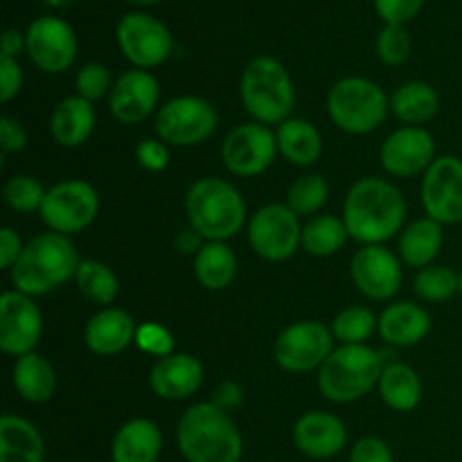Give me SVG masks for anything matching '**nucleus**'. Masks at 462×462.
Segmentation results:
<instances>
[{
    "mask_svg": "<svg viewBox=\"0 0 462 462\" xmlns=\"http://www.w3.org/2000/svg\"><path fill=\"white\" fill-rule=\"evenodd\" d=\"M415 293L427 302H445L460 291V273L449 266L431 264L420 269L415 275Z\"/></svg>",
    "mask_w": 462,
    "mask_h": 462,
    "instance_id": "36",
    "label": "nucleus"
},
{
    "mask_svg": "<svg viewBox=\"0 0 462 462\" xmlns=\"http://www.w3.org/2000/svg\"><path fill=\"white\" fill-rule=\"evenodd\" d=\"M422 206L438 224L462 221V158L440 156L424 171Z\"/></svg>",
    "mask_w": 462,
    "mask_h": 462,
    "instance_id": "15",
    "label": "nucleus"
},
{
    "mask_svg": "<svg viewBox=\"0 0 462 462\" xmlns=\"http://www.w3.org/2000/svg\"><path fill=\"white\" fill-rule=\"evenodd\" d=\"M411 54V36L404 25H386L377 36V57L386 66H400Z\"/></svg>",
    "mask_w": 462,
    "mask_h": 462,
    "instance_id": "39",
    "label": "nucleus"
},
{
    "mask_svg": "<svg viewBox=\"0 0 462 462\" xmlns=\"http://www.w3.org/2000/svg\"><path fill=\"white\" fill-rule=\"evenodd\" d=\"M215 106L208 99L183 95L162 104L156 113L158 140L174 147H194L201 144L215 134L217 129Z\"/></svg>",
    "mask_w": 462,
    "mask_h": 462,
    "instance_id": "8",
    "label": "nucleus"
},
{
    "mask_svg": "<svg viewBox=\"0 0 462 462\" xmlns=\"http://www.w3.org/2000/svg\"><path fill=\"white\" fill-rule=\"evenodd\" d=\"M43 334V316L32 296L21 291H5L0 298V350L5 355L23 356L34 352Z\"/></svg>",
    "mask_w": 462,
    "mask_h": 462,
    "instance_id": "16",
    "label": "nucleus"
},
{
    "mask_svg": "<svg viewBox=\"0 0 462 462\" xmlns=\"http://www.w3.org/2000/svg\"><path fill=\"white\" fill-rule=\"evenodd\" d=\"M377 328V316L361 305L346 307L332 320V334L337 341H341V346H364V341H368Z\"/></svg>",
    "mask_w": 462,
    "mask_h": 462,
    "instance_id": "35",
    "label": "nucleus"
},
{
    "mask_svg": "<svg viewBox=\"0 0 462 462\" xmlns=\"http://www.w3.org/2000/svg\"><path fill=\"white\" fill-rule=\"evenodd\" d=\"M334 334L319 320L293 323L275 338V364L293 374L319 370L334 352Z\"/></svg>",
    "mask_w": 462,
    "mask_h": 462,
    "instance_id": "10",
    "label": "nucleus"
},
{
    "mask_svg": "<svg viewBox=\"0 0 462 462\" xmlns=\"http://www.w3.org/2000/svg\"><path fill=\"white\" fill-rule=\"evenodd\" d=\"M45 442L39 429L18 415L0 418V462H43Z\"/></svg>",
    "mask_w": 462,
    "mask_h": 462,
    "instance_id": "26",
    "label": "nucleus"
},
{
    "mask_svg": "<svg viewBox=\"0 0 462 462\" xmlns=\"http://www.w3.org/2000/svg\"><path fill=\"white\" fill-rule=\"evenodd\" d=\"M194 275L208 291H224L237 275V257L226 242H206L194 255Z\"/></svg>",
    "mask_w": 462,
    "mask_h": 462,
    "instance_id": "29",
    "label": "nucleus"
},
{
    "mask_svg": "<svg viewBox=\"0 0 462 462\" xmlns=\"http://www.w3.org/2000/svg\"><path fill=\"white\" fill-rule=\"evenodd\" d=\"M379 156H382V165L388 174L397 176V179H411L433 165L436 140L427 129L402 126L383 140Z\"/></svg>",
    "mask_w": 462,
    "mask_h": 462,
    "instance_id": "18",
    "label": "nucleus"
},
{
    "mask_svg": "<svg viewBox=\"0 0 462 462\" xmlns=\"http://www.w3.org/2000/svg\"><path fill=\"white\" fill-rule=\"evenodd\" d=\"M135 161L140 167L149 171H162L170 165V152H167V144L162 140L147 138L140 140L138 147H135Z\"/></svg>",
    "mask_w": 462,
    "mask_h": 462,
    "instance_id": "43",
    "label": "nucleus"
},
{
    "mask_svg": "<svg viewBox=\"0 0 462 462\" xmlns=\"http://www.w3.org/2000/svg\"><path fill=\"white\" fill-rule=\"evenodd\" d=\"M135 346L147 355L158 356V359L174 355V337L170 334V329L162 328L161 323H153V320L140 325L138 332H135Z\"/></svg>",
    "mask_w": 462,
    "mask_h": 462,
    "instance_id": "41",
    "label": "nucleus"
},
{
    "mask_svg": "<svg viewBox=\"0 0 462 462\" xmlns=\"http://www.w3.org/2000/svg\"><path fill=\"white\" fill-rule=\"evenodd\" d=\"M162 451V433L156 422L135 418L122 424L113 438V462H158Z\"/></svg>",
    "mask_w": 462,
    "mask_h": 462,
    "instance_id": "24",
    "label": "nucleus"
},
{
    "mask_svg": "<svg viewBox=\"0 0 462 462\" xmlns=\"http://www.w3.org/2000/svg\"><path fill=\"white\" fill-rule=\"evenodd\" d=\"M424 0H374V9L386 25H404L422 9Z\"/></svg>",
    "mask_w": 462,
    "mask_h": 462,
    "instance_id": "42",
    "label": "nucleus"
},
{
    "mask_svg": "<svg viewBox=\"0 0 462 462\" xmlns=\"http://www.w3.org/2000/svg\"><path fill=\"white\" fill-rule=\"evenodd\" d=\"M117 45L140 70H149L170 59L174 39L162 21L144 12H131L117 23Z\"/></svg>",
    "mask_w": 462,
    "mask_h": 462,
    "instance_id": "11",
    "label": "nucleus"
},
{
    "mask_svg": "<svg viewBox=\"0 0 462 462\" xmlns=\"http://www.w3.org/2000/svg\"><path fill=\"white\" fill-rule=\"evenodd\" d=\"M442 224L433 219H418L400 235V257L409 266L415 269H424V266H431L433 260L440 255L442 251Z\"/></svg>",
    "mask_w": 462,
    "mask_h": 462,
    "instance_id": "30",
    "label": "nucleus"
},
{
    "mask_svg": "<svg viewBox=\"0 0 462 462\" xmlns=\"http://www.w3.org/2000/svg\"><path fill=\"white\" fill-rule=\"evenodd\" d=\"M129 5H135V7H144V5H153V3H161V0H126Z\"/></svg>",
    "mask_w": 462,
    "mask_h": 462,
    "instance_id": "52",
    "label": "nucleus"
},
{
    "mask_svg": "<svg viewBox=\"0 0 462 462\" xmlns=\"http://www.w3.org/2000/svg\"><path fill=\"white\" fill-rule=\"evenodd\" d=\"M350 462H393V451L382 438H361V440L352 447Z\"/></svg>",
    "mask_w": 462,
    "mask_h": 462,
    "instance_id": "44",
    "label": "nucleus"
},
{
    "mask_svg": "<svg viewBox=\"0 0 462 462\" xmlns=\"http://www.w3.org/2000/svg\"><path fill=\"white\" fill-rule=\"evenodd\" d=\"M12 379L18 395L30 404H43V402L52 400L54 391H57V373H54L52 364L36 352L18 356L12 370Z\"/></svg>",
    "mask_w": 462,
    "mask_h": 462,
    "instance_id": "27",
    "label": "nucleus"
},
{
    "mask_svg": "<svg viewBox=\"0 0 462 462\" xmlns=\"http://www.w3.org/2000/svg\"><path fill=\"white\" fill-rule=\"evenodd\" d=\"M23 86V70L16 59L0 57V99L5 104L12 102Z\"/></svg>",
    "mask_w": 462,
    "mask_h": 462,
    "instance_id": "45",
    "label": "nucleus"
},
{
    "mask_svg": "<svg viewBox=\"0 0 462 462\" xmlns=\"http://www.w3.org/2000/svg\"><path fill=\"white\" fill-rule=\"evenodd\" d=\"M275 153H278V138L269 126L260 122L235 126L221 144V161L226 170L239 179L264 174L275 161Z\"/></svg>",
    "mask_w": 462,
    "mask_h": 462,
    "instance_id": "12",
    "label": "nucleus"
},
{
    "mask_svg": "<svg viewBox=\"0 0 462 462\" xmlns=\"http://www.w3.org/2000/svg\"><path fill=\"white\" fill-rule=\"evenodd\" d=\"M293 442L307 458L328 460L341 454L347 442V429L337 415L311 411L293 424Z\"/></svg>",
    "mask_w": 462,
    "mask_h": 462,
    "instance_id": "20",
    "label": "nucleus"
},
{
    "mask_svg": "<svg viewBox=\"0 0 462 462\" xmlns=\"http://www.w3.org/2000/svg\"><path fill=\"white\" fill-rule=\"evenodd\" d=\"M379 395L397 413H409L422 402V382L418 373L406 364H391L379 379Z\"/></svg>",
    "mask_w": 462,
    "mask_h": 462,
    "instance_id": "31",
    "label": "nucleus"
},
{
    "mask_svg": "<svg viewBox=\"0 0 462 462\" xmlns=\"http://www.w3.org/2000/svg\"><path fill=\"white\" fill-rule=\"evenodd\" d=\"M79 262L70 237L52 230L39 235L25 244L21 257L9 271L14 291L25 296H45L75 278Z\"/></svg>",
    "mask_w": 462,
    "mask_h": 462,
    "instance_id": "3",
    "label": "nucleus"
},
{
    "mask_svg": "<svg viewBox=\"0 0 462 462\" xmlns=\"http://www.w3.org/2000/svg\"><path fill=\"white\" fill-rule=\"evenodd\" d=\"M406 219V201L400 189L383 179L356 180L346 197L343 224L347 235L364 246L395 237Z\"/></svg>",
    "mask_w": 462,
    "mask_h": 462,
    "instance_id": "1",
    "label": "nucleus"
},
{
    "mask_svg": "<svg viewBox=\"0 0 462 462\" xmlns=\"http://www.w3.org/2000/svg\"><path fill=\"white\" fill-rule=\"evenodd\" d=\"M347 228L343 219L334 215H316L302 226L300 246L314 257H329L347 242Z\"/></svg>",
    "mask_w": 462,
    "mask_h": 462,
    "instance_id": "33",
    "label": "nucleus"
},
{
    "mask_svg": "<svg viewBox=\"0 0 462 462\" xmlns=\"http://www.w3.org/2000/svg\"><path fill=\"white\" fill-rule=\"evenodd\" d=\"M95 129V108L84 97H66L50 116V134L54 143L66 149L81 147Z\"/></svg>",
    "mask_w": 462,
    "mask_h": 462,
    "instance_id": "25",
    "label": "nucleus"
},
{
    "mask_svg": "<svg viewBox=\"0 0 462 462\" xmlns=\"http://www.w3.org/2000/svg\"><path fill=\"white\" fill-rule=\"evenodd\" d=\"M25 48V36L18 30H7L3 34V57L14 59L21 50Z\"/></svg>",
    "mask_w": 462,
    "mask_h": 462,
    "instance_id": "50",
    "label": "nucleus"
},
{
    "mask_svg": "<svg viewBox=\"0 0 462 462\" xmlns=\"http://www.w3.org/2000/svg\"><path fill=\"white\" fill-rule=\"evenodd\" d=\"M300 239L302 228L298 224V215L282 203L260 208L248 224V242L262 260H289L300 246Z\"/></svg>",
    "mask_w": 462,
    "mask_h": 462,
    "instance_id": "13",
    "label": "nucleus"
},
{
    "mask_svg": "<svg viewBox=\"0 0 462 462\" xmlns=\"http://www.w3.org/2000/svg\"><path fill=\"white\" fill-rule=\"evenodd\" d=\"M203 383V365L197 356L174 352L170 356H162L153 364L149 373V386L162 400H188L201 388Z\"/></svg>",
    "mask_w": 462,
    "mask_h": 462,
    "instance_id": "21",
    "label": "nucleus"
},
{
    "mask_svg": "<svg viewBox=\"0 0 462 462\" xmlns=\"http://www.w3.org/2000/svg\"><path fill=\"white\" fill-rule=\"evenodd\" d=\"M176 442L188 462H239L244 440L228 411L215 402L189 406L176 427Z\"/></svg>",
    "mask_w": 462,
    "mask_h": 462,
    "instance_id": "2",
    "label": "nucleus"
},
{
    "mask_svg": "<svg viewBox=\"0 0 462 462\" xmlns=\"http://www.w3.org/2000/svg\"><path fill=\"white\" fill-rule=\"evenodd\" d=\"M43 5H48V7L52 9H68L75 5V0H41Z\"/></svg>",
    "mask_w": 462,
    "mask_h": 462,
    "instance_id": "51",
    "label": "nucleus"
},
{
    "mask_svg": "<svg viewBox=\"0 0 462 462\" xmlns=\"http://www.w3.org/2000/svg\"><path fill=\"white\" fill-rule=\"evenodd\" d=\"M391 99L382 86L365 77H346L328 95V111L334 125L352 135H365L383 125Z\"/></svg>",
    "mask_w": 462,
    "mask_h": 462,
    "instance_id": "7",
    "label": "nucleus"
},
{
    "mask_svg": "<svg viewBox=\"0 0 462 462\" xmlns=\"http://www.w3.org/2000/svg\"><path fill=\"white\" fill-rule=\"evenodd\" d=\"M189 226L206 242H226L242 230L246 203L233 183L215 176L199 179L185 194Z\"/></svg>",
    "mask_w": 462,
    "mask_h": 462,
    "instance_id": "4",
    "label": "nucleus"
},
{
    "mask_svg": "<svg viewBox=\"0 0 462 462\" xmlns=\"http://www.w3.org/2000/svg\"><path fill=\"white\" fill-rule=\"evenodd\" d=\"M278 152L293 165H314L323 153V138L311 122L300 117H289L275 131Z\"/></svg>",
    "mask_w": 462,
    "mask_h": 462,
    "instance_id": "28",
    "label": "nucleus"
},
{
    "mask_svg": "<svg viewBox=\"0 0 462 462\" xmlns=\"http://www.w3.org/2000/svg\"><path fill=\"white\" fill-rule=\"evenodd\" d=\"M212 402H215V404L219 406V409H224V411L237 409V406L244 402L242 386H239V383H235V382L219 383V388L215 391V400H212Z\"/></svg>",
    "mask_w": 462,
    "mask_h": 462,
    "instance_id": "48",
    "label": "nucleus"
},
{
    "mask_svg": "<svg viewBox=\"0 0 462 462\" xmlns=\"http://www.w3.org/2000/svg\"><path fill=\"white\" fill-rule=\"evenodd\" d=\"M135 332L138 328H135L131 314L117 310V307H104L86 323L84 343L93 355L113 356L135 343Z\"/></svg>",
    "mask_w": 462,
    "mask_h": 462,
    "instance_id": "22",
    "label": "nucleus"
},
{
    "mask_svg": "<svg viewBox=\"0 0 462 462\" xmlns=\"http://www.w3.org/2000/svg\"><path fill=\"white\" fill-rule=\"evenodd\" d=\"M48 189H43V185L39 183L32 176H14L5 183L3 197L12 210L16 212H36L43 206V199Z\"/></svg>",
    "mask_w": 462,
    "mask_h": 462,
    "instance_id": "38",
    "label": "nucleus"
},
{
    "mask_svg": "<svg viewBox=\"0 0 462 462\" xmlns=\"http://www.w3.org/2000/svg\"><path fill=\"white\" fill-rule=\"evenodd\" d=\"M239 93L246 113L260 125L280 126L289 120L296 102L291 77L273 57H255L244 68Z\"/></svg>",
    "mask_w": 462,
    "mask_h": 462,
    "instance_id": "5",
    "label": "nucleus"
},
{
    "mask_svg": "<svg viewBox=\"0 0 462 462\" xmlns=\"http://www.w3.org/2000/svg\"><path fill=\"white\" fill-rule=\"evenodd\" d=\"M431 332V316L415 302L388 305L379 316V334L386 343L397 347L418 346Z\"/></svg>",
    "mask_w": 462,
    "mask_h": 462,
    "instance_id": "23",
    "label": "nucleus"
},
{
    "mask_svg": "<svg viewBox=\"0 0 462 462\" xmlns=\"http://www.w3.org/2000/svg\"><path fill=\"white\" fill-rule=\"evenodd\" d=\"M75 282L81 296L95 305H111L120 289L117 275L113 273L111 266L99 260H81L77 266Z\"/></svg>",
    "mask_w": 462,
    "mask_h": 462,
    "instance_id": "34",
    "label": "nucleus"
},
{
    "mask_svg": "<svg viewBox=\"0 0 462 462\" xmlns=\"http://www.w3.org/2000/svg\"><path fill=\"white\" fill-rule=\"evenodd\" d=\"M438 108H440V97L433 86L424 84V81H409V84L400 86L391 97L393 116L411 126L433 120Z\"/></svg>",
    "mask_w": 462,
    "mask_h": 462,
    "instance_id": "32",
    "label": "nucleus"
},
{
    "mask_svg": "<svg viewBox=\"0 0 462 462\" xmlns=\"http://www.w3.org/2000/svg\"><path fill=\"white\" fill-rule=\"evenodd\" d=\"M161 102V86L149 70H126L117 77L108 95V106L122 125H140L147 120Z\"/></svg>",
    "mask_w": 462,
    "mask_h": 462,
    "instance_id": "19",
    "label": "nucleus"
},
{
    "mask_svg": "<svg viewBox=\"0 0 462 462\" xmlns=\"http://www.w3.org/2000/svg\"><path fill=\"white\" fill-rule=\"evenodd\" d=\"M39 212L52 233L70 237L93 224L99 212V197L86 180H61L45 192Z\"/></svg>",
    "mask_w": 462,
    "mask_h": 462,
    "instance_id": "9",
    "label": "nucleus"
},
{
    "mask_svg": "<svg viewBox=\"0 0 462 462\" xmlns=\"http://www.w3.org/2000/svg\"><path fill=\"white\" fill-rule=\"evenodd\" d=\"M383 364L382 356L364 346H341L319 368V388L325 400L334 404H350L379 386Z\"/></svg>",
    "mask_w": 462,
    "mask_h": 462,
    "instance_id": "6",
    "label": "nucleus"
},
{
    "mask_svg": "<svg viewBox=\"0 0 462 462\" xmlns=\"http://www.w3.org/2000/svg\"><path fill=\"white\" fill-rule=\"evenodd\" d=\"M329 199V185L323 176L307 174L300 176L287 192V206L298 217L319 215Z\"/></svg>",
    "mask_w": 462,
    "mask_h": 462,
    "instance_id": "37",
    "label": "nucleus"
},
{
    "mask_svg": "<svg viewBox=\"0 0 462 462\" xmlns=\"http://www.w3.org/2000/svg\"><path fill=\"white\" fill-rule=\"evenodd\" d=\"M30 61L43 72H66L77 57V34L63 18L41 16L30 23L25 34Z\"/></svg>",
    "mask_w": 462,
    "mask_h": 462,
    "instance_id": "14",
    "label": "nucleus"
},
{
    "mask_svg": "<svg viewBox=\"0 0 462 462\" xmlns=\"http://www.w3.org/2000/svg\"><path fill=\"white\" fill-rule=\"evenodd\" d=\"M174 246H176V251L183 253V255H197L203 246V237L192 228V226H189V228L180 230V233L176 235Z\"/></svg>",
    "mask_w": 462,
    "mask_h": 462,
    "instance_id": "49",
    "label": "nucleus"
},
{
    "mask_svg": "<svg viewBox=\"0 0 462 462\" xmlns=\"http://www.w3.org/2000/svg\"><path fill=\"white\" fill-rule=\"evenodd\" d=\"M350 275L355 287L370 300H391L402 289V266L383 244L359 248L350 262Z\"/></svg>",
    "mask_w": 462,
    "mask_h": 462,
    "instance_id": "17",
    "label": "nucleus"
},
{
    "mask_svg": "<svg viewBox=\"0 0 462 462\" xmlns=\"http://www.w3.org/2000/svg\"><path fill=\"white\" fill-rule=\"evenodd\" d=\"M23 242L12 228L0 230V269L12 271V266L16 264L18 257L23 253Z\"/></svg>",
    "mask_w": 462,
    "mask_h": 462,
    "instance_id": "47",
    "label": "nucleus"
},
{
    "mask_svg": "<svg viewBox=\"0 0 462 462\" xmlns=\"http://www.w3.org/2000/svg\"><path fill=\"white\" fill-rule=\"evenodd\" d=\"M458 293H460V298H462V271H460V291Z\"/></svg>",
    "mask_w": 462,
    "mask_h": 462,
    "instance_id": "53",
    "label": "nucleus"
},
{
    "mask_svg": "<svg viewBox=\"0 0 462 462\" xmlns=\"http://www.w3.org/2000/svg\"><path fill=\"white\" fill-rule=\"evenodd\" d=\"M77 95L84 97L86 102H97L102 99L108 90H113L111 86V72L104 63H86L79 72H77Z\"/></svg>",
    "mask_w": 462,
    "mask_h": 462,
    "instance_id": "40",
    "label": "nucleus"
},
{
    "mask_svg": "<svg viewBox=\"0 0 462 462\" xmlns=\"http://www.w3.org/2000/svg\"><path fill=\"white\" fill-rule=\"evenodd\" d=\"M0 147L3 153H16L27 147V131L12 117H0Z\"/></svg>",
    "mask_w": 462,
    "mask_h": 462,
    "instance_id": "46",
    "label": "nucleus"
}]
</instances>
